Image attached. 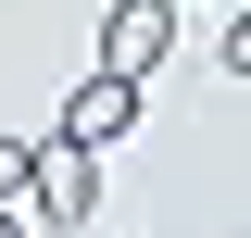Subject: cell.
I'll return each mask as SVG.
<instances>
[{"instance_id": "6da1fadb", "label": "cell", "mask_w": 251, "mask_h": 238, "mask_svg": "<svg viewBox=\"0 0 251 238\" xmlns=\"http://www.w3.org/2000/svg\"><path fill=\"white\" fill-rule=\"evenodd\" d=\"M163 50H176V0H113V13H100V75H113V88H138Z\"/></svg>"}, {"instance_id": "7a4b0ae2", "label": "cell", "mask_w": 251, "mask_h": 238, "mask_svg": "<svg viewBox=\"0 0 251 238\" xmlns=\"http://www.w3.org/2000/svg\"><path fill=\"white\" fill-rule=\"evenodd\" d=\"M25 201L38 213H50V226H88V213H100V163H88V150H25Z\"/></svg>"}, {"instance_id": "3957f363", "label": "cell", "mask_w": 251, "mask_h": 238, "mask_svg": "<svg viewBox=\"0 0 251 238\" xmlns=\"http://www.w3.org/2000/svg\"><path fill=\"white\" fill-rule=\"evenodd\" d=\"M126 125H138V88H113V75H75V100H63V150H113Z\"/></svg>"}, {"instance_id": "277c9868", "label": "cell", "mask_w": 251, "mask_h": 238, "mask_svg": "<svg viewBox=\"0 0 251 238\" xmlns=\"http://www.w3.org/2000/svg\"><path fill=\"white\" fill-rule=\"evenodd\" d=\"M0 201H25V138H0Z\"/></svg>"}, {"instance_id": "5b68a950", "label": "cell", "mask_w": 251, "mask_h": 238, "mask_svg": "<svg viewBox=\"0 0 251 238\" xmlns=\"http://www.w3.org/2000/svg\"><path fill=\"white\" fill-rule=\"evenodd\" d=\"M0 238H25V213H13V201H0Z\"/></svg>"}]
</instances>
